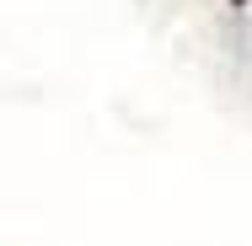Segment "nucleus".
I'll use <instances>...</instances> for the list:
<instances>
[{
  "label": "nucleus",
  "instance_id": "obj_1",
  "mask_svg": "<svg viewBox=\"0 0 252 246\" xmlns=\"http://www.w3.org/2000/svg\"><path fill=\"white\" fill-rule=\"evenodd\" d=\"M231 5H252V0H231Z\"/></svg>",
  "mask_w": 252,
  "mask_h": 246
}]
</instances>
